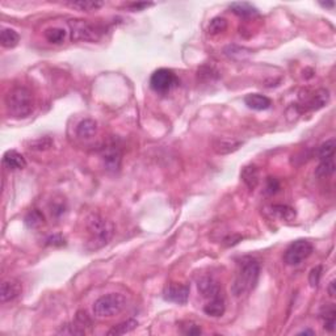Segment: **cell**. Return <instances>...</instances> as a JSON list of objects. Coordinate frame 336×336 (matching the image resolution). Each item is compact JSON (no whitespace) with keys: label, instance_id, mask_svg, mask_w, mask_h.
Returning a JSON list of instances; mask_svg holds the SVG:
<instances>
[{"label":"cell","instance_id":"12","mask_svg":"<svg viewBox=\"0 0 336 336\" xmlns=\"http://www.w3.org/2000/svg\"><path fill=\"white\" fill-rule=\"evenodd\" d=\"M23 292V286L18 283L17 280H6L2 283V289H0V300L3 304L13 301L18 297Z\"/></svg>","mask_w":336,"mask_h":336},{"label":"cell","instance_id":"30","mask_svg":"<svg viewBox=\"0 0 336 336\" xmlns=\"http://www.w3.org/2000/svg\"><path fill=\"white\" fill-rule=\"evenodd\" d=\"M182 332L185 335H200V333H203V330L199 324L193 323V322H184L182 324Z\"/></svg>","mask_w":336,"mask_h":336},{"label":"cell","instance_id":"23","mask_svg":"<svg viewBox=\"0 0 336 336\" xmlns=\"http://www.w3.org/2000/svg\"><path fill=\"white\" fill-rule=\"evenodd\" d=\"M335 149H336V141L333 138L331 140L326 141L319 146L318 149V158L322 161H326V159L333 158V155H335Z\"/></svg>","mask_w":336,"mask_h":336},{"label":"cell","instance_id":"22","mask_svg":"<svg viewBox=\"0 0 336 336\" xmlns=\"http://www.w3.org/2000/svg\"><path fill=\"white\" fill-rule=\"evenodd\" d=\"M18 41H20V36H18L17 32H15L13 29H9V28H6V29L2 30L0 42H2V46H3V48H15V46H17Z\"/></svg>","mask_w":336,"mask_h":336},{"label":"cell","instance_id":"32","mask_svg":"<svg viewBox=\"0 0 336 336\" xmlns=\"http://www.w3.org/2000/svg\"><path fill=\"white\" fill-rule=\"evenodd\" d=\"M75 323L82 328V330L86 331V327H91V319H89L88 314L84 311H79L76 314V321Z\"/></svg>","mask_w":336,"mask_h":336},{"label":"cell","instance_id":"29","mask_svg":"<svg viewBox=\"0 0 336 336\" xmlns=\"http://www.w3.org/2000/svg\"><path fill=\"white\" fill-rule=\"evenodd\" d=\"M335 172V162H333V158L326 159V161H322L321 164L318 166V168L315 170V175L318 177H328L332 173Z\"/></svg>","mask_w":336,"mask_h":336},{"label":"cell","instance_id":"38","mask_svg":"<svg viewBox=\"0 0 336 336\" xmlns=\"http://www.w3.org/2000/svg\"><path fill=\"white\" fill-rule=\"evenodd\" d=\"M298 335H315V331H312V330H304V331H301V332L298 333Z\"/></svg>","mask_w":336,"mask_h":336},{"label":"cell","instance_id":"39","mask_svg":"<svg viewBox=\"0 0 336 336\" xmlns=\"http://www.w3.org/2000/svg\"><path fill=\"white\" fill-rule=\"evenodd\" d=\"M321 6L322 7H331V8H332L333 3H332V2H331V3H321Z\"/></svg>","mask_w":336,"mask_h":336},{"label":"cell","instance_id":"7","mask_svg":"<svg viewBox=\"0 0 336 336\" xmlns=\"http://www.w3.org/2000/svg\"><path fill=\"white\" fill-rule=\"evenodd\" d=\"M176 86H177V77L172 70L159 69L150 77V87L158 93L170 92Z\"/></svg>","mask_w":336,"mask_h":336},{"label":"cell","instance_id":"34","mask_svg":"<svg viewBox=\"0 0 336 336\" xmlns=\"http://www.w3.org/2000/svg\"><path fill=\"white\" fill-rule=\"evenodd\" d=\"M32 146L30 149L34 150H46L51 146V140L50 138H44V140H38L36 142L32 143Z\"/></svg>","mask_w":336,"mask_h":336},{"label":"cell","instance_id":"4","mask_svg":"<svg viewBox=\"0 0 336 336\" xmlns=\"http://www.w3.org/2000/svg\"><path fill=\"white\" fill-rule=\"evenodd\" d=\"M126 306V298L120 293H108L95 301L92 306L93 315L97 318H112L118 315Z\"/></svg>","mask_w":336,"mask_h":336},{"label":"cell","instance_id":"8","mask_svg":"<svg viewBox=\"0 0 336 336\" xmlns=\"http://www.w3.org/2000/svg\"><path fill=\"white\" fill-rule=\"evenodd\" d=\"M163 295L166 301L175 302V304L179 305H184L187 304L188 298H189V286L185 285V284L170 283L164 288Z\"/></svg>","mask_w":336,"mask_h":336},{"label":"cell","instance_id":"21","mask_svg":"<svg viewBox=\"0 0 336 336\" xmlns=\"http://www.w3.org/2000/svg\"><path fill=\"white\" fill-rule=\"evenodd\" d=\"M66 4L71 8L77 9V11H83V12L97 11L98 8L105 6L104 2H98V0H79V2H70Z\"/></svg>","mask_w":336,"mask_h":336},{"label":"cell","instance_id":"14","mask_svg":"<svg viewBox=\"0 0 336 336\" xmlns=\"http://www.w3.org/2000/svg\"><path fill=\"white\" fill-rule=\"evenodd\" d=\"M3 164L8 170L16 171V170H24L27 167V161L21 154H18L15 150H9L4 154L3 156Z\"/></svg>","mask_w":336,"mask_h":336},{"label":"cell","instance_id":"10","mask_svg":"<svg viewBox=\"0 0 336 336\" xmlns=\"http://www.w3.org/2000/svg\"><path fill=\"white\" fill-rule=\"evenodd\" d=\"M300 98L302 102V107H304L302 110H317L327 104L330 100V93L327 89L321 88L311 92L309 96H305V97L300 96Z\"/></svg>","mask_w":336,"mask_h":336},{"label":"cell","instance_id":"27","mask_svg":"<svg viewBox=\"0 0 336 336\" xmlns=\"http://www.w3.org/2000/svg\"><path fill=\"white\" fill-rule=\"evenodd\" d=\"M227 20L225 17H214L209 23L208 33L211 36H217L227 29Z\"/></svg>","mask_w":336,"mask_h":336},{"label":"cell","instance_id":"2","mask_svg":"<svg viewBox=\"0 0 336 336\" xmlns=\"http://www.w3.org/2000/svg\"><path fill=\"white\" fill-rule=\"evenodd\" d=\"M6 108L8 113L15 118H25L34 112L36 100L29 88L18 86L7 93Z\"/></svg>","mask_w":336,"mask_h":336},{"label":"cell","instance_id":"24","mask_svg":"<svg viewBox=\"0 0 336 336\" xmlns=\"http://www.w3.org/2000/svg\"><path fill=\"white\" fill-rule=\"evenodd\" d=\"M45 223V217L41 211L37 210V209H33L25 215V225H27L29 229H38L39 226H42Z\"/></svg>","mask_w":336,"mask_h":336},{"label":"cell","instance_id":"9","mask_svg":"<svg viewBox=\"0 0 336 336\" xmlns=\"http://www.w3.org/2000/svg\"><path fill=\"white\" fill-rule=\"evenodd\" d=\"M104 167L109 172H117L121 167L122 162V151L116 143H109L103 149L102 151Z\"/></svg>","mask_w":336,"mask_h":336},{"label":"cell","instance_id":"26","mask_svg":"<svg viewBox=\"0 0 336 336\" xmlns=\"http://www.w3.org/2000/svg\"><path fill=\"white\" fill-rule=\"evenodd\" d=\"M272 213L276 214L281 221H293L295 218V210L288 205H273Z\"/></svg>","mask_w":336,"mask_h":336},{"label":"cell","instance_id":"17","mask_svg":"<svg viewBox=\"0 0 336 336\" xmlns=\"http://www.w3.org/2000/svg\"><path fill=\"white\" fill-rule=\"evenodd\" d=\"M225 310H226V305H225V297L223 295L222 297L213 298L204 306V311H205L206 315L213 317V318L222 317L225 314Z\"/></svg>","mask_w":336,"mask_h":336},{"label":"cell","instance_id":"6","mask_svg":"<svg viewBox=\"0 0 336 336\" xmlns=\"http://www.w3.org/2000/svg\"><path fill=\"white\" fill-rule=\"evenodd\" d=\"M312 244L309 241L305 239H298V241L293 242L288 248H286L285 253H284V262L288 265H298L301 263L306 260L312 253Z\"/></svg>","mask_w":336,"mask_h":336},{"label":"cell","instance_id":"11","mask_svg":"<svg viewBox=\"0 0 336 336\" xmlns=\"http://www.w3.org/2000/svg\"><path fill=\"white\" fill-rule=\"evenodd\" d=\"M197 288H199V292L205 298H209V300L222 297L223 295L220 283H218L217 280L213 279V277H203V279H200L199 283H197Z\"/></svg>","mask_w":336,"mask_h":336},{"label":"cell","instance_id":"18","mask_svg":"<svg viewBox=\"0 0 336 336\" xmlns=\"http://www.w3.org/2000/svg\"><path fill=\"white\" fill-rule=\"evenodd\" d=\"M97 133V124L93 120H83L76 126V135L82 140H91Z\"/></svg>","mask_w":336,"mask_h":336},{"label":"cell","instance_id":"20","mask_svg":"<svg viewBox=\"0 0 336 336\" xmlns=\"http://www.w3.org/2000/svg\"><path fill=\"white\" fill-rule=\"evenodd\" d=\"M335 306L333 305H327L324 306L321 311V319L323 321L324 330L328 332H333L335 331Z\"/></svg>","mask_w":336,"mask_h":336},{"label":"cell","instance_id":"28","mask_svg":"<svg viewBox=\"0 0 336 336\" xmlns=\"http://www.w3.org/2000/svg\"><path fill=\"white\" fill-rule=\"evenodd\" d=\"M45 38L51 44H62L66 38V30L62 28H49L45 30Z\"/></svg>","mask_w":336,"mask_h":336},{"label":"cell","instance_id":"5","mask_svg":"<svg viewBox=\"0 0 336 336\" xmlns=\"http://www.w3.org/2000/svg\"><path fill=\"white\" fill-rule=\"evenodd\" d=\"M71 39L74 42H95L103 36L104 29L100 25L89 23L88 20H70L69 21Z\"/></svg>","mask_w":336,"mask_h":336},{"label":"cell","instance_id":"1","mask_svg":"<svg viewBox=\"0 0 336 336\" xmlns=\"http://www.w3.org/2000/svg\"><path fill=\"white\" fill-rule=\"evenodd\" d=\"M260 277V264L253 259L244 260L239 267L238 272L231 285V293L236 298L247 295L256 288Z\"/></svg>","mask_w":336,"mask_h":336},{"label":"cell","instance_id":"16","mask_svg":"<svg viewBox=\"0 0 336 336\" xmlns=\"http://www.w3.org/2000/svg\"><path fill=\"white\" fill-rule=\"evenodd\" d=\"M241 177L242 180H243L244 184L247 185L248 189L253 190L258 185H259V182H260L259 168H258L256 166H252V164L246 166L243 170H242Z\"/></svg>","mask_w":336,"mask_h":336},{"label":"cell","instance_id":"15","mask_svg":"<svg viewBox=\"0 0 336 336\" xmlns=\"http://www.w3.org/2000/svg\"><path fill=\"white\" fill-rule=\"evenodd\" d=\"M244 103L250 109L253 110H267L272 105L271 98L262 93H250L244 97Z\"/></svg>","mask_w":336,"mask_h":336},{"label":"cell","instance_id":"31","mask_svg":"<svg viewBox=\"0 0 336 336\" xmlns=\"http://www.w3.org/2000/svg\"><path fill=\"white\" fill-rule=\"evenodd\" d=\"M86 332L84 330H82L76 323H71V324H66V326H62L58 333H63V335H83Z\"/></svg>","mask_w":336,"mask_h":336},{"label":"cell","instance_id":"3","mask_svg":"<svg viewBox=\"0 0 336 336\" xmlns=\"http://www.w3.org/2000/svg\"><path fill=\"white\" fill-rule=\"evenodd\" d=\"M87 230L89 234V248L97 250L112 239L114 232L113 223L98 214H91L87 220Z\"/></svg>","mask_w":336,"mask_h":336},{"label":"cell","instance_id":"19","mask_svg":"<svg viewBox=\"0 0 336 336\" xmlns=\"http://www.w3.org/2000/svg\"><path fill=\"white\" fill-rule=\"evenodd\" d=\"M230 9L239 17H252V16H256L259 13L258 8L252 6L250 3H246V2H239V3H231L230 4Z\"/></svg>","mask_w":336,"mask_h":336},{"label":"cell","instance_id":"37","mask_svg":"<svg viewBox=\"0 0 336 336\" xmlns=\"http://www.w3.org/2000/svg\"><path fill=\"white\" fill-rule=\"evenodd\" d=\"M327 290H328V294H330V297H335V294H336V292H335V280H332V281H331L330 285H328V288H327Z\"/></svg>","mask_w":336,"mask_h":336},{"label":"cell","instance_id":"36","mask_svg":"<svg viewBox=\"0 0 336 336\" xmlns=\"http://www.w3.org/2000/svg\"><path fill=\"white\" fill-rule=\"evenodd\" d=\"M152 6L151 3H133L129 6V8L131 9V11H141V9L143 8H147V7Z\"/></svg>","mask_w":336,"mask_h":336},{"label":"cell","instance_id":"25","mask_svg":"<svg viewBox=\"0 0 336 336\" xmlns=\"http://www.w3.org/2000/svg\"><path fill=\"white\" fill-rule=\"evenodd\" d=\"M137 326L138 322L135 321V319H128V321L122 322V323L114 326V327L108 332V335H125V333L133 331L134 328H137Z\"/></svg>","mask_w":336,"mask_h":336},{"label":"cell","instance_id":"13","mask_svg":"<svg viewBox=\"0 0 336 336\" xmlns=\"http://www.w3.org/2000/svg\"><path fill=\"white\" fill-rule=\"evenodd\" d=\"M242 145L243 142L235 138H217L213 142V150L218 155H229L236 151Z\"/></svg>","mask_w":336,"mask_h":336},{"label":"cell","instance_id":"33","mask_svg":"<svg viewBox=\"0 0 336 336\" xmlns=\"http://www.w3.org/2000/svg\"><path fill=\"white\" fill-rule=\"evenodd\" d=\"M321 276H322V267H321V265H318V267H315V268H312L311 272H310V276H309L310 285H311L312 288L318 286L319 280H321Z\"/></svg>","mask_w":336,"mask_h":336},{"label":"cell","instance_id":"35","mask_svg":"<svg viewBox=\"0 0 336 336\" xmlns=\"http://www.w3.org/2000/svg\"><path fill=\"white\" fill-rule=\"evenodd\" d=\"M279 189H280V183L277 182L276 179L273 177L268 179V185H267L268 193H276Z\"/></svg>","mask_w":336,"mask_h":336}]
</instances>
